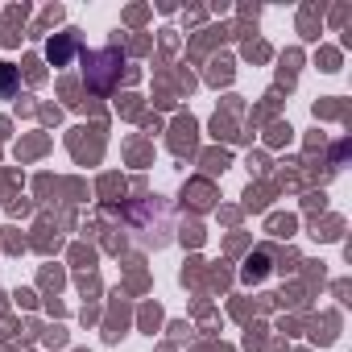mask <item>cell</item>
Masks as SVG:
<instances>
[{"mask_svg":"<svg viewBox=\"0 0 352 352\" xmlns=\"http://www.w3.org/2000/svg\"><path fill=\"white\" fill-rule=\"evenodd\" d=\"M13 87V67H0V91Z\"/></svg>","mask_w":352,"mask_h":352,"instance_id":"cell-2","label":"cell"},{"mask_svg":"<svg viewBox=\"0 0 352 352\" xmlns=\"http://www.w3.org/2000/svg\"><path fill=\"white\" fill-rule=\"evenodd\" d=\"M46 54H50L54 63H67V54H71V38H58V42H50V46H46Z\"/></svg>","mask_w":352,"mask_h":352,"instance_id":"cell-1","label":"cell"}]
</instances>
